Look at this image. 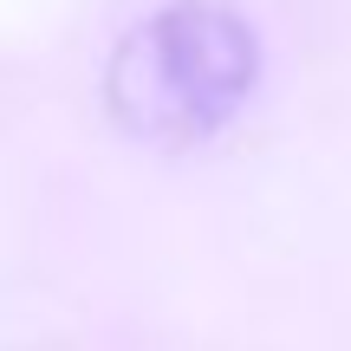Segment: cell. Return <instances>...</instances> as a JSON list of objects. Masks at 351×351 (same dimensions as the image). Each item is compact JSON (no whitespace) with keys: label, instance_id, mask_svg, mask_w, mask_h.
I'll list each match as a JSON object with an SVG mask.
<instances>
[{"label":"cell","instance_id":"1","mask_svg":"<svg viewBox=\"0 0 351 351\" xmlns=\"http://www.w3.org/2000/svg\"><path fill=\"white\" fill-rule=\"evenodd\" d=\"M254 85V39L215 0L163 7L124 33L104 72L111 117L143 143H202Z\"/></svg>","mask_w":351,"mask_h":351}]
</instances>
